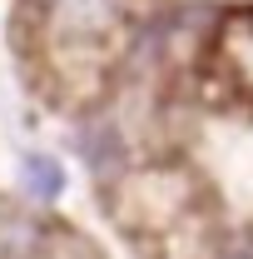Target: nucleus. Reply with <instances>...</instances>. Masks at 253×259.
<instances>
[{"label":"nucleus","instance_id":"1","mask_svg":"<svg viewBox=\"0 0 253 259\" xmlns=\"http://www.w3.org/2000/svg\"><path fill=\"white\" fill-rule=\"evenodd\" d=\"M25 175L35 180V190H40V194H55V190H60V164H55V160H45V155H30Z\"/></svg>","mask_w":253,"mask_h":259}]
</instances>
